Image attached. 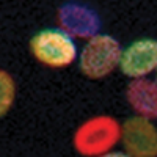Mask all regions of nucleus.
Segmentation results:
<instances>
[{
  "instance_id": "20e7f679",
  "label": "nucleus",
  "mask_w": 157,
  "mask_h": 157,
  "mask_svg": "<svg viewBox=\"0 0 157 157\" xmlns=\"http://www.w3.org/2000/svg\"><path fill=\"white\" fill-rule=\"evenodd\" d=\"M121 143L124 152L132 157L157 155V127L152 120L135 115L121 124Z\"/></svg>"
},
{
  "instance_id": "6e6552de",
  "label": "nucleus",
  "mask_w": 157,
  "mask_h": 157,
  "mask_svg": "<svg viewBox=\"0 0 157 157\" xmlns=\"http://www.w3.org/2000/svg\"><path fill=\"white\" fill-rule=\"evenodd\" d=\"M16 101V82L13 75L0 69V118L5 116L14 105Z\"/></svg>"
},
{
  "instance_id": "0eeeda50",
  "label": "nucleus",
  "mask_w": 157,
  "mask_h": 157,
  "mask_svg": "<svg viewBox=\"0 0 157 157\" xmlns=\"http://www.w3.org/2000/svg\"><path fill=\"white\" fill-rule=\"evenodd\" d=\"M126 101L137 115L157 120V82L148 77L132 78L126 86Z\"/></svg>"
},
{
  "instance_id": "7ed1b4c3",
  "label": "nucleus",
  "mask_w": 157,
  "mask_h": 157,
  "mask_svg": "<svg viewBox=\"0 0 157 157\" xmlns=\"http://www.w3.org/2000/svg\"><path fill=\"white\" fill-rule=\"evenodd\" d=\"M121 50V43L115 36L99 32L88 38L78 50V69L93 80L104 78L120 66Z\"/></svg>"
},
{
  "instance_id": "f03ea898",
  "label": "nucleus",
  "mask_w": 157,
  "mask_h": 157,
  "mask_svg": "<svg viewBox=\"0 0 157 157\" xmlns=\"http://www.w3.org/2000/svg\"><path fill=\"white\" fill-rule=\"evenodd\" d=\"M30 54L43 66L63 69L77 61L78 47L75 44V38L61 27L43 29L32 36Z\"/></svg>"
},
{
  "instance_id": "423d86ee",
  "label": "nucleus",
  "mask_w": 157,
  "mask_h": 157,
  "mask_svg": "<svg viewBox=\"0 0 157 157\" xmlns=\"http://www.w3.org/2000/svg\"><path fill=\"white\" fill-rule=\"evenodd\" d=\"M58 25L74 38L88 39L101 32L102 22L98 13L80 2L63 3L57 13Z\"/></svg>"
},
{
  "instance_id": "39448f33",
  "label": "nucleus",
  "mask_w": 157,
  "mask_h": 157,
  "mask_svg": "<svg viewBox=\"0 0 157 157\" xmlns=\"http://www.w3.org/2000/svg\"><path fill=\"white\" fill-rule=\"evenodd\" d=\"M120 71L130 77H148L157 69V39L140 38L121 50Z\"/></svg>"
},
{
  "instance_id": "1a4fd4ad",
  "label": "nucleus",
  "mask_w": 157,
  "mask_h": 157,
  "mask_svg": "<svg viewBox=\"0 0 157 157\" xmlns=\"http://www.w3.org/2000/svg\"><path fill=\"white\" fill-rule=\"evenodd\" d=\"M155 72H157V69H155ZM155 82H157V78H155Z\"/></svg>"
},
{
  "instance_id": "f257e3e1",
  "label": "nucleus",
  "mask_w": 157,
  "mask_h": 157,
  "mask_svg": "<svg viewBox=\"0 0 157 157\" xmlns=\"http://www.w3.org/2000/svg\"><path fill=\"white\" fill-rule=\"evenodd\" d=\"M121 141V124L110 115H96L85 120L72 137L74 149L86 157L109 155Z\"/></svg>"
}]
</instances>
